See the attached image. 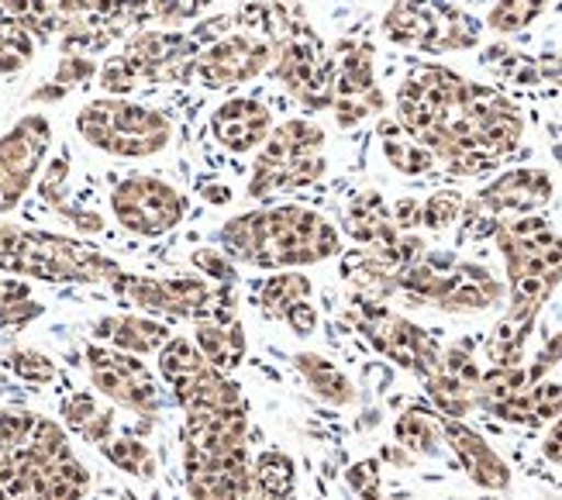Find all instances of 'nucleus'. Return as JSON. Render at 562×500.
Returning <instances> with one entry per match:
<instances>
[{"label": "nucleus", "mask_w": 562, "mask_h": 500, "mask_svg": "<svg viewBox=\"0 0 562 500\" xmlns=\"http://www.w3.org/2000/svg\"><path fill=\"white\" fill-rule=\"evenodd\" d=\"M462 208H467V204H462L459 193L442 190V193L428 197L425 204H422V224H425V229H431V232H442L462 214Z\"/></svg>", "instance_id": "e433bc0d"}, {"label": "nucleus", "mask_w": 562, "mask_h": 500, "mask_svg": "<svg viewBox=\"0 0 562 500\" xmlns=\"http://www.w3.org/2000/svg\"><path fill=\"white\" fill-rule=\"evenodd\" d=\"M349 321L366 335V342H370L376 353H383L386 359H394L397 366H404L411 373H418L425 380L438 369V363H442L438 345L418 329V324H411L397 311L383 308L380 300L352 297Z\"/></svg>", "instance_id": "f8f14e48"}, {"label": "nucleus", "mask_w": 562, "mask_h": 500, "mask_svg": "<svg viewBox=\"0 0 562 500\" xmlns=\"http://www.w3.org/2000/svg\"><path fill=\"white\" fill-rule=\"evenodd\" d=\"M549 197H552V180L542 169H507L504 177H497L462 211H467V221L486 218L491 229L497 232L501 218H525L531 211H539L542 204H549Z\"/></svg>", "instance_id": "6ab92c4d"}, {"label": "nucleus", "mask_w": 562, "mask_h": 500, "mask_svg": "<svg viewBox=\"0 0 562 500\" xmlns=\"http://www.w3.org/2000/svg\"><path fill=\"white\" fill-rule=\"evenodd\" d=\"M286 329L297 335V338H311L314 332H317V308L311 304V300H304V304H297V308H290L283 318H280Z\"/></svg>", "instance_id": "79ce46f5"}, {"label": "nucleus", "mask_w": 562, "mask_h": 500, "mask_svg": "<svg viewBox=\"0 0 562 500\" xmlns=\"http://www.w3.org/2000/svg\"><path fill=\"white\" fill-rule=\"evenodd\" d=\"M270 42L252 35V32H228L217 42L204 45L198 53V63H193V80L204 90H228L238 84L256 80L259 73L270 69Z\"/></svg>", "instance_id": "dca6fc26"}, {"label": "nucleus", "mask_w": 562, "mask_h": 500, "mask_svg": "<svg viewBox=\"0 0 562 500\" xmlns=\"http://www.w3.org/2000/svg\"><path fill=\"white\" fill-rule=\"evenodd\" d=\"M83 363L90 373V387L101 393L108 404L132 411L135 418H145V421L162 414L166 387L159 380V373L149 369V363L142 356L121 353V348H111L101 342H87Z\"/></svg>", "instance_id": "9b49d317"}, {"label": "nucleus", "mask_w": 562, "mask_h": 500, "mask_svg": "<svg viewBox=\"0 0 562 500\" xmlns=\"http://www.w3.org/2000/svg\"><path fill=\"white\" fill-rule=\"evenodd\" d=\"M207 200H211V204H228L232 190L228 187H207Z\"/></svg>", "instance_id": "c03bdc74"}, {"label": "nucleus", "mask_w": 562, "mask_h": 500, "mask_svg": "<svg viewBox=\"0 0 562 500\" xmlns=\"http://www.w3.org/2000/svg\"><path fill=\"white\" fill-rule=\"evenodd\" d=\"M190 263L201 269V277L211 280V284H225V287H235L238 280V263H232L225 253H211V248H198V253L190 256Z\"/></svg>", "instance_id": "4c0bfd02"}, {"label": "nucleus", "mask_w": 562, "mask_h": 500, "mask_svg": "<svg viewBox=\"0 0 562 500\" xmlns=\"http://www.w3.org/2000/svg\"><path fill=\"white\" fill-rule=\"evenodd\" d=\"M125 304L159 321H193L198 311L211 300V293L225 284H211L204 277H138V273L121 269L108 284Z\"/></svg>", "instance_id": "2eb2a0df"}, {"label": "nucleus", "mask_w": 562, "mask_h": 500, "mask_svg": "<svg viewBox=\"0 0 562 500\" xmlns=\"http://www.w3.org/2000/svg\"><path fill=\"white\" fill-rule=\"evenodd\" d=\"M293 369L301 373V380L307 384V390L317 400L331 404V408H346V404H352V400H356L349 377L331 359H325V356H317V353H297V356H293Z\"/></svg>", "instance_id": "393cba45"}, {"label": "nucleus", "mask_w": 562, "mask_h": 500, "mask_svg": "<svg viewBox=\"0 0 562 500\" xmlns=\"http://www.w3.org/2000/svg\"><path fill=\"white\" fill-rule=\"evenodd\" d=\"M270 42V73L301 100L307 111L331 108L335 90V59H328L322 38L304 21L301 11H293L280 29L266 38Z\"/></svg>", "instance_id": "1a4fd4ad"}, {"label": "nucleus", "mask_w": 562, "mask_h": 500, "mask_svg": "<svg viewBox=\"0 0 562 500\" xmlns=\"http://www.w3.org/2000/svg\"><path fill=\"white\" fill-rule=\"evenodd\" d=\"M549 4H552V0H497L494 11H491V18H486V24H491L494 32H504V35L521 32V29H528V24H531L535 18H539Z\"/></svg>", "instance_id": "c9c22d12"}, {"label": "nucleus", "mask_w": 562, "mask_h": 500, "mask_svg": "<svg viewBox=\"0 0 562 500\" xmlns=\"http://www.w3.org/2000/svg\"><path fill=\"white\" fill-rule=\"evenodd\" d=\"M193 329V345L201 348V356L222 373L241 369L249 356V338H246V324L238 318V300L232 287H217L211 293L207 304L198 311V318L190 321Z\"/></svg>", "instance_id": "f3484780"}, {"label": "nucleus", "mask_w": 562, "mask_h": 500, "mask_svg": "<svg viewBox=\"0 0 562 500\" xmlns=\"http://www.w3.org/2000/svg\"><path fill=\"white\" fill-rule=\"evenodd\" d=\"M214 4V0H153V18H162L166 24L187 21Z\"/></svg>", "instance_id": "a19ab883"}, {"label": "nucleus", "mask_w": 562, "mask_h": 500, "mask_svg": "<svg viewBox=\"0 0 562 500\" xmlns=\"http://www.w3.org/2000/svg\"><path fill=\"white\" fill-rule=\"evenodd\" d=\"M383 35L414 53H459L480 42V21L449 0H397L383 18Z\"/></svg>", "instance_id": "9d476101"}, {"label": "nucleus", "mask_w": 562, "mask_h": 500, "mask_svg": "<svg viewBox=\"0 0 562 500\" xmlns=\"http://www.w3.org/2000/svg\"><path fill=\"white\" fill-rule=\"evenodd\" d=\"M0 500H29V497H21V493H14L8 487H0Z\"/></svg>", "instance_id": "a18cd8bd"}, {"label": "nucleus", "mask_w": 562, "mask_h": 500, "mask_svg": "<svg viewBox=\"0 0 562 500\" xmlns=\"http://www.w3.org/2000/svg\"><path fill=\"white\" fill-rule=\"evenodd\" d=\"M442 438H446V445H452L462 473H467L473 484H480L486 490H504L510 484L507 463L486 445V438H480L470 429V424H462V418H442Z\"/></svg>", "instance_id": "4be33fe9"}, {"label": "nucleus", "mask_w": 562, "mask_h": 500, "mask_svg": "<svg viewBox=\"0 0 562 500\" xmlns=\"http://www.w3.org/2000/svg\"><path fill=\"white\" fill-rule=\"evenodd\" d=\"M97 453H101L114 469L128 473V477H135V480L156 477V453L128 432H114L104 445H97Z\"/></svg>", "instance_id": "c85d7f7f"}, {"label": "nucleus", "mask_w": 562, "mask_h": 500, "mask_svg": "<svg viewBox=\"0 0 562 500\" xmlns=\"http://www.w3.org/2000/svg\"><path fill=\"white\" fill-rule=\"evenodd\" d=\"M346 229L356 242L370 245H386L401 235V229L390 218V208L380 193H356L352 204L346 208Z\"/></svg>", "instance_id": "b1692460"}, {"label": "nucleus", "mask_w": 562, "mask_h": 500, "mask_svg": "<svg viewBox=\"0 0 562 500\" xmlns=\"http://www.w3.org/2000/svg\"><path fill=\"white\" fill-rule=\"evenodd\" d=\"M238 4H277V0H238Z\"/></svg>", "instance_id": "49530a36"}, {"label": "nucleus", "mask_w": 562, "mask_h": 500, "mask_svg": "<svg viewBox=\"0 0 562 500\" xmlns=\"http://www.w3.org/2000/svg\"><path fill=\"white\" fill-rule=\"evenodd\" d=\"M42 311L45 308L35 300L29 280H0V335L29 329Z\"/></svg>", "instance_id": "7c9ffc66"}, {"label": "nucleus", "mask_w": 562, "mask_h": 500, "mask_svg": "<svg viewBox=\"0 0 562 500\" xmlns=\"http://www.w3.org/2000/svg\"><path fill=\"white\" fill-rule=\"evenodd\" d=\"M542 453L552 459V463H559L562 466V418H555V424H552V432L546 435V445H542Z\"/></svg>", "instance_id": "37998d69"}, {"label": "nucleus", "mask_w": 562, "mask_h": 500, "mask_svg": "<svg viewBox=\"0 0 562 500\" xmlns=\"http://www.w3.org/2000/svg\"><path fill=\"white\" fill-rule=\"evenodd\" d=\"M0 269L42 284H111L121 266L87 242L18 229L0 218Z\"/></svg>", "instance_id": "7ed1b4c3"}, {"label": "nucleus", "mask_w": 562, "mask_h": 500, "mask_svg": "<svg viewBox=\"0 0 562 500\" xmlns=\"http://www.w3.org/2000/svg\"><path fill=\"white\" fill-rule=\"evenodd\" d=\"M394 435L404 448H411V453L431 456V453H438V442H442V418L435 411H407L397 418Z\"/></svg>", "instance_id": "473e14b6"}, {"label": "nucleus", "mask_w": 562, "mask_h": 500, "mask_svg": "<svg viewBox=\"0 0 562 500\" xmlns=\"http://www.w3.org/2000/svg\"><path fill=\"white\" fill-rule=\"evenodd\" d=\"M201 42L183 32H135L117 56H111L97 80L108 90V97H128L145 87H169L190 84L193 63H198Z\"/></svg>", "instance_id": "39448f33"}, {"label": "nucleus", "mask_w": 562, "mask_h": 500, "mask_svg": "<svg viewBox=\"0 0 562 500\" xmlns=\"http://www.w3.org/2000/svg\"><path fill=\"white\" fill-rule=\"evenodd\" d=\"M77 132L87 145L114 159H149L173 142V121L128 97H97L80 108Z\"/></svg>", "instance_id": "423d86ee"}, {"label": "nucleus", "mask_w": 562, "mask_h": 500, "mask_svg": "<svg viewBox=\"0 0 562 500\" xmlns=\"http://www.w3.org/2000/svg\"><path fill=\"white\" fill-rule=\"evenodd\" d=\"M349 487L362 500H380V466L376 459H362L349 469Z\"/></svg>", "instance_id": "ea45409f"}, {"label": "nucleus", "mask_w": 562, "mask_h": 500, "mask_svg": "<svg viewBox=\"0 0 562 500\" xmlns=\"http://www.w3.org/2000/svg\"><path fill=\"white\" fill-rule=\"evenodd\" d=\"M222 253L252 269H304L341 253L335 224L304 204H273L235 214L222 224Z\"/></svg>", "instance_id": "f03ea898"}, {"label": "nucleus", "mask_w": 562, "mask_h": 500, "mask_svg": "<svg viewBox=\"0 0 562 500\" xmlns=\"http://www.w3.org/2000/svg\"><path fill=\"white\" fill-rule=\"evenodd\" d=\"M48 148H53V121L45 114H24L0 135V218L18 211L29 197Z\"/></svg>", "instance_id": "4468645a"}, {"label": "nucleus", "mask_w": 562, "mask_h": 500, "mask_svg": "<svg viewBox=\"0 0 562 500\" xmlns=\"http://www.w3.org/2000/svg\"><path fill=\"white\" fill-rule=\"evenodd\" d=\"M325 177V129L311 118H290L273 124V132L259 145L246 193L266 200L277 193L301 190Z\"/></svg>", "instance_id": "0eeeda50"}, {"label": "nucleus", "mask_w": 562, "mask_h": 500, "mask_svg": "<svg viewBox=\"0 0 562 500\" xmlns=\"http://www.w3.org/2000/svg\"><path fill=\"white\" fill-rule=\"evenodd\" d=\"M397 124L459 177L494 169L525 135V121L504 93L442 66H422L401 84Z\"/></svg>", "instance_id": "f257e3e1"}, {"label": "nucleus", "mask_w": 562, "mask_h": 500, "mask_svg": "<svg viewBox=\"0 0 562 500\" xmlns=\"http://www.w3.org/2000/svg\"><path fill=\"white\" fill-rule=\"evenodd\" d=\"M491 411L504 421H518V424L555 421V418H562V387L559 384H528L521 393H515Z\"/></svg>", "instance_id": "a878e982"}, {"label": "nucleus", "mask_w": 562, "mask_h": 500, "mask_svg": "<svg viewBox=\"0 0 562 500\" xmlns=\"http://www.w3.org/2000/svg\"><path fill=\"white\" fill-rule=\"evenodd\" d=\"M383 111V93L376 87V69L370 45H341L335 59L331 114L341 129H356L359 121Z\"/></svg>", "instance_id": "a211bd4d"}, {"label": "nucleus", "mask_w": 562, "mask_h": 500, "mask_svg": "<svg viewBox=\"0 0 562 500\" xmlns=\"http://www.w3.org/2000/svg\"><path fill=\"white\" fill-rule=\"evenodd\" d=\"M273 132V111L256 97H232L211 114V135L214 142L235 156H246L266 142Z\"/></svg>", "instance_id": "aec40b11"}, {"label": "nucleus", "mask_w": 562, "mask_h": 500, "mask_svg": "<svg viewBox=\"0 0 562 500\" xmlns=\"http://www.w3.org/2000/svg\"><path fill=\"white\" fill-rule=\"evenodd\" d=\"M314 293V284L311 277H304L301 269H277L270 277L262 280V290H259V311L266 318L280 321L290 308L304 304Z\"/></svg>", "instance_id": "bb28decb"}, {"label": "nucleus", "mask_w": 562, "mask_h": 500, "mask_svg": "<svg viewBox=\"0 0 562 500\" xmlns=\"http://www.w3.org/2000/svg\"><path fill=\"white\" fill-rule=\"evenodd\" d=\"M497 242L510 277L507 321H518L528 329L531 318L539 314V308L562 280V238L552 232L546 218L525 214L515 221H501Z\"/></svg>", "instance_id": "20e7f679"}, {"label": "nucleus", "mask_w": 562, "mask_h": 500, "mask_svg": "<svg viewBox=\"0 0 562 500\" xmlns=\"http://www.w3.org/2000/svg\"><path fill=\"white\" fill-rule=\"evenodd\" d=\"M59 424L77 435L87 445H104L114 432H117V418H114V404H104V397L97 390H72L69 397H63L59 404Z\"/></svg>", "instance_id": "5701e85b"}, {"label": "nucleus", "mask_w": 562, "mask_h": 500, "mask_svg": "<svg viewBox=\"0 0 562 500\" xmlns=\"http://www.w3.org/2000/svg\"><path fill=\"white\" fill-rule=\"evenodd\" d=\"M90 487L93 477L72 453L69 432L59 421L35 414L18 459V493L29 500H87Z\"/></svg>", "instance_id": "6e6552de"}, {"label": "nucleus", "mask_w": 562, "mask_h": 500, "mask_svg": "<svg viewBox=\"0 0 562 500\" xmlns=\"http://www.w3.org/2000/svg\"><path fill=\"white\" fill-rule=\"evenodd\" d=\"M4 369H11L21 384H32V387H48L59 380V366L48 359L38 348H11L4 353Z\"/></svg>", "instance_id": "72a5a7b5"}, {"label": "nucleus", "mask_w": 562, "mask_h": 500, "mask_svg": "<svg viewBox=\"0 0 562 500\" xmlns=\"http://www.w3.org/2000/svg\"><path fill=\"white\" fill-rule=\"evenodd\" d=\"M111 214L138 238H159L187 218V197L153 173H132L111 190Z\"/></svg>", "instance_id": "ddd939ff"}, {"label": "nucleus", "mask_w": 562, "mask_h": 500, "mask_svg": "<svg viewBox=\"0 0 562 500\" xmlns=\"http://www.w3.org/2000/svg\"><path fill=\"white\" fill-rule=\"evenodd\" d=\"M38 42L18 21L0 14V73H18L35 59Z\"/></svg>", "instance_id": "f704fd0d"}, {"label": "nucleus", "mask_w": 562, "mask_h": 500, "mask_svg": "<svg viewBox=\"0 0 562 500\" xmlns=\"http://www.w3.org/2000/svg\"><path fill=\"white\" fill-rule=\"evenodd\" d=\"M380 142H383L386 163L394 166L397 173H404V177H422V173H428L435 166V156L428 153L422 142H414L401 129L397 118H383L380 121Z\"/></svg>", "instance_id": "cd10ccee"}, {"label": "nucleus", "mask_w": 562, "mask_h": 500, "mask_svg": "<svg viewBox=\"0 0 562 500\" xmlns=\"http://www.w3.org/2000/svg\"><path fill=\"white\" fill-rule=\"evenodd\" d=\"M252 477L270 500H290L297 490V466L280 448H262L252 456Z\"/></svg>", "instance_id": "c756f323"}, {"label": "nucleus", "mask_w": 562, "mask_h": 500, "mask_svg": "<svg viewBox=\"0 0 562 500\" xmlns=\"http://www.w3.org/2000/svg\"><path fill=\"white\" fill-rule=\"evenodd\" d=\"M90 77H97L93 59H87V56H66V59L59 63V69H56V84H53V87H59V90L66 93L69 87L87 84Z\"/></svg>", "instance_id": "58836bf2"}, {"label": "nucleus", "mask_w": 562, "mask_h": 500, "mask_svg": "<svg viewBox=\"0 0 562 500\" xmlns=\"http://www.w3.org/2000/svg\"><path fill=\"white\" fill-rule=\"evenodd\" d=\"M0 14L18 21L38 45L59 35V14L53 0H0Z\"/></svg>", "instance_id": "2f4dec72"}, {"label": "nucleus", "mask_w": 562, "mask_h": 500, "mask_svg": "<svg viewBox=\"0 0 562 500\" xmlns=\"http://www.w3.org/2000/svg\"><path fill=\"white\" fill-rule=\"evenodd\" d=\"M93 342L121 348V353H132V356H156L159 348L169 342L173 329L166 321L153 318V314H142V311H128V314H104L90 324Z\"/></svg>", "instance_id": "412c9836"}]
</instances>
